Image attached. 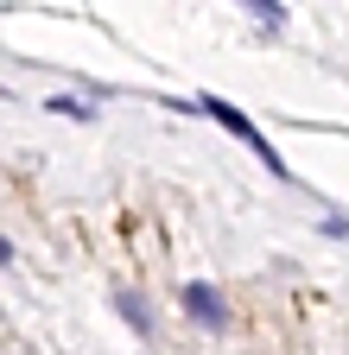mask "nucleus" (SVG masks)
<instances>
[{
    "mask_svg": "<svg viewBox=\"0 0 349 355\" xmlns=\"http://www.w3.org/2000/svg\"><path fill=\"white\" fill-rule=\"evenodd\" d=\"M241 7H248L260 26H286V7H280V0H241Z\"/></svg>",
    "mask_w": 349,
    "mask_h": 355,
    "instance_id": "20e7f679",
    "label": "nucleus"
},
{
    "mask_svg": "<svg viewBox=\"0 0 349 355\" xmlns=\"http://www.w3.org/2000/svg\"><path fill=\"white\" fill-rule=\"evenodd\" d=\"M114 311H121V318L134 324L140 336H153V311H146V298H140V292H114Z\"/></svg>",
    "mask_w": 349,
    "mask_h": 355,
    "instance_id": "7ed1b4c3",
    "label": "nucleus"
},
{
    "mask_svg": "<svg viewBox=\"0 0 349 355\" xmlns=\"http://www.w3.org/2000/svg\"><path fill=\"white\" fill-rule=\"evenodd\" d=\"M197 108H203V114H210V121H223V127H229V133H235V140H248V146H254V159H260V165H267V171H280V178H286V159H280V153H273V146H267V140H260V127H254V121H248V114H241V108H229V102H223V96H203V102H197Z\"/></svg>",
    "mask_w": 349,
    "mask_h": 355,
    "instance_id": "f257e3e1",
    "label": "nucleus"
},
{
    "mask_svg": "<svg viewBox=\"0 0 349 355\" xmlns=\"http://www.w3.org/2000/svg\"><path fill=\"white\" fill-rule=\"evenodd\" d=\"M178 304L191 311V318H197L203 330H223V324H229V298H223V292H216L210 279H191V286L178 292Z\"/></svg>",
    "mask_w": 349,
    "mask_h": 355,
    "instance_id": "f03ea898",
    "label": "nucleus"
},
{
    "mask_svg": "<svg viewBox=\"0 0 349 355\" xmlns=\"http://www.w3.org/2000/svg\"><path fill=\"white\" fill-rule=\"evenodd\" d=\"M51 114H70V121H90L96 108H90V102H83V96H58V102H51Z\"/></svg>",
    "mask_w": 349,
    "mask_h": 355,
    "instance_id": "39448f33",
    "label": "nucleus"
}]
</instances>
